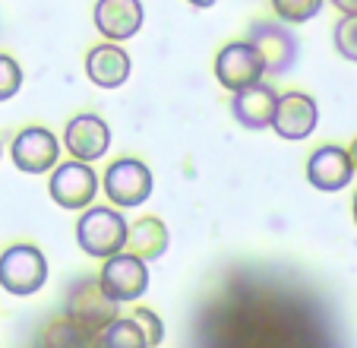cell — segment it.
I'll use <instances>...</instances> for the list:
<instances>
[{
  "label": "cell",
  "instance_id": "6da1fadb",
  "mask_svg": "<svg viewBox=\"0 0 357 348\" xmlns=\"http://www.w3.org/2000/svg\"><path fill=\"white\" fill-rule=\"evenodd\" d=\"M127 219L117 206H89L76 222V244L86 256L108 260L127 247Z\"/></svg>",
  "mask_w": 357,
  "mask_h": 348
},
{
  "label": "cell",
  "instance_id": "7a4b0ae2",
  "mask_svg": "<svg viewBox=\"0 0 357 348\" xmlns=\"http://www.w3.org/2000/svg\"><path fill=\"white\" fill-rule=\"evenodd\" d=\"M63 317L95 335L114 317H121V304L105 295V288L98 285V275H79L76 282H70L67 295H63Z\"/></svg>",
  "mask_w": 357,
  "mask_h": 348
},
{
  "label": "cell",
  "instance_id": "3957f363",
  "mask_svg": "<svg viewBox=\"0 0 357 348\" xmlns=\"http://www.w3.org/2000/svg\"><path fill=\"white\" fill-rule=\"evenodd\" d=\"M47 282V260L35 244H10L0 254V288L16 298L41 291Z\"/></svg>",
  "mask_w": 357,
  "mask_h": 348
},
{
  "label": "cell",
  "instance_id": "277c9868",
  "mask_svg": "<svg viewBox=\"0 0 357 348\" xmlns=\"http://www.w3.org/2000/svg\"><path fill=\"white\" fill-rule=\"evenodd\" d=\"M101 190V177L92 171L89 161L70 159V161H57L51 168V177H47V194L61 209H89L95 203Z\"/></svg>",
  "mask_w": 357,
  "mask_h": 348
},
{
  "label": "cell",
  "instance_id": "5b68a950",
  "mask_svg": "<svg viewBox=\"0 0 357 348\" xmlns=\"http://www.w3.org/2000/svg\"><path fill=\"white\" fill-rule=\"evenodd\" d=\"M101 187H105V196H108L111 206L133 209V206H142L152 196L155 181H152V171H149L146 161L133 159V155H123V159H114L105 168Z\"/></svg>",
  "mask_w": 357,
  "mask_h": 348
},
{
  "label": "cell",
  "instance_id": "8992f818",
  "mask_svg": "<svg viewBox=\"0 0 357 348\" xmlns=\"http://www.w3.org/2000/svg\"><path fill=\"white\" fill-rule=\"evenodd\" d=\"M98 285L105 288V295L117 304L139 301L149 288V263L133 256L130 250H121V254L101 260Z\"/></svg>",
  "mask_w": 357,
  "mask_h": 348
},
{
  "label": "cell",
  "instance_id": "52a82bcc",
  "mask_svg": "<svg viewBox=\"0 0 357 348\" xmlns=\"http://www.w3.org/2000/svg\"><path fill=\"white\" fill-rule=\"evenodd\" d=\"M247 41L257 48V54L263 57L266 76H282L294 67L297 61V38L291 29H284V22H253L250 26Z\"/></svg>",
  "mask_w": 357,
  "mask_h": 348
},
{
  "label": "cell",
  "instance_id": "ba28073f",
  "mask_svg": "<svg viewBox=\"0 0 357 348\" xmlns=\"http://www.w3.org/2000/svg\"><path fill=\"white\" fill-rule=\"evenodd\" d=\"M10 159L26 174H47L61 161V140L47 127H22L10 143Z\"/></svg>",
  "mask_w": 357,
  "mask_h": 348
},
{
  "label": "cell",
  "instance_id": "9c48e42d",
  "mask_svg": "<svg viewBox=\"0 0 357 348\" xmlns=\"http://www.w3.org/2000/svg\"><path fill=\"white\" fill-rule=\"evenodd\" d=\"M263 76H266L263 57H259L257 48L250 45L247 38L228 41V45L215 54V80H218V86L228 89V92L253 86V82H259Z\"/></svg>",
  "mask_w": 357,
  "mask_h": 348
},
{
  "label": "cell",
  "instance_id": "30bf717a",
  "mask_svg": "<svg viewBox=\"0 0 357 348\" xmlns=\"http://www.w3.org/2000/svg\"><path fill=\"white\" fill-rule=\"evenodd\" d=\"M319 124V105L313 95L307 92H282L275 101V114H272L269 127L275 130L282 140H307Z\"/></svg>",
  "mask_w": 357,
  "mask_h": 348
},
{
  "label": "cell",
  "instance_id": "8fae6325",
  "mask_svg": "<svg viewBox=\"0 0 357 348\" xmlns=\"http://www.w3.org/2000/svg\"><path fill=\"white\" fill-rule=\"evenodd\" d=\"M63 146H67V152L79 161H89V165L98 161L111 146L108 121L98 117V114H89V111L70 117V124L63 127Z\"/></svg>",
  "mask_w": 357,
  "mask_h": 348
},
{
  "label": "cell",
  "instance_id": "7c38bea8",
  "mask_svg": "<svg viewBox=\"0 0 357 348\" xmlns=\"http://www.w3.org/2000/svg\"><path fill=\"white\" fill-rule=\"evenodd\" d=\"M307 181L323 194H338L354 181V168H351V155L344 146H319L307 159Z\"/></svg>",
  "mask_w": 357,
  "mask_h": 348
},
{
  "label": "cell",
  "instance_id": "4fadbf2b",
  "mask_svg": "<svg viewBox=\"0 0 357 348\" xmlns=\"http://www.w3.org/2000/svg\"><path fill=\"white\" fill-rule=\"evenodd\" d=\"M142 3L139 0H98L92 10V22L105 41H130L142 29Z\"/></svg>",
  "mask_w": 357,
  "mask_h": 348
},
{
  "label": "cell",
  "instance_id": "5bb4252c",
  "mask_svg": "<svg viewBox=\"0 0 357 348\" xmlns=\"http://www.w3.org/2000/svg\"><path fill=\"white\" fill-rule=\"evenodd\" d=\"M275 101H278V92L269 82L259 80L253 86H243L237 92H231V114L247 130H269L272 114H275Z\"/></svg>",
  "mask_w": 357,
  "mask_h": 348
},
{
  "label": "cell",
  "instance_id": "9a60e30c",
  "mask_svg": "<svg viewBox=\"0 0 357 348\" xmlns=\"http://www.w3.org/2000/svg\"><path fill=\"white\" fill-rule=\"evenodd\" d=\"M133 61L117 41H101L86 54V76L98 89H121L130 80Z\"/></svg>",
  "mask_w": 357,
  "mask_h": 348
},
{
  "label": "cell",
  "instance_id": "2e32d148",
  "mask_svg": "<svg viewBox=\"0 0 357 348\" xmlns=\"http://www.w3.org/2000/svg\"><path fill=\"white\" fill-rule=\"evenodd\" d=\"M168 228H165L162 219H155V215H142V219H136L133 225L127 228V247L133 256H139V260L146 263H155L165 256V250H168Z\"/></svg>",
  "mask_w": 357,
  "mask_h": 348
},
{
  "label": "cell",
  "instance_id": "e0dca14e",
  "mask_svg": "<svg viewBox=\"0 0 357 348\" xmlns=\"http://www.w3.org/2000/svg\"><path fill=\"white\" fill-rule=\"evenodd\" d=\"M95 348H149L133 317H114L105 329L95 333Z\"/></svg>",
  "mask_w": 357,
  "mask_h": 348
},
{
  "label": "cell",
  "instance_id": "ac0fdd59",
  "mask_svg": "<svg viewBox=\"0 0 357 348\" xmlns=\"http://www.w3.org/2000/svg\"><path fill=\"white\" fill-rule=\"evenodd\" d=\"M41 348H95V335L63 317V320H54L45 326Z\"/></svg>",
  "mask_w": 357,
  "mask_h": 348
},
{
  "label": "cell",
  "instance_id": "d6986e66",
  "mask_svg": "<svg viewBox=\"0 0 357 348\" xmlns=\"http://www.w3.org/2000/svg\"><path fill=\"white\" fill-rule=\"evenodd\" d=\"M326 0H272V10H275L278 22L284 26H301V22L313 20V16L323 10Z\"/></svg>",
  "mask_w": 357,
  "mask_h": 348
},
{
  "label": "cell",
  "instance_id": "ffe728a7",
  "mask_svg": "<svg viewBox=\"0 0 357 348\" xmlns=\"http://www.w3.org/2000/svg\"><path fill=\"white\" fill-rule=\"evenodd\" d=\"M332 41H335V51L342 54L344 61L357 64V13L354 16H342L332 29Z\"/></svg>",
  "mask_w": 357,
  "mask_h": 348
},
{
  "label": "cell",
  "instance_id": "44dd1931",
  "mask_svg": "<svg viewBox=\"0 0 357 348\" xmlns=\"http://www.w3.org/2000/svg\"><path fill=\"white\" fill-rule=\"evenodd\" d=\"M133 323L139 326V333H142V339H146L149 348H158L165 342V323H162V317H158L155 310L136 307L133 310Z\"/></svg>",
  "mask_w": 357,
  "mask_h": 348
},
{
  "label": "cell",
  "instance_id": "7402d4cb",
  "mask_svg": "<svg viewBox=\"0 0 357 348\" xmlns=\"http://www.w3.org/2000/svg\"><path fill=\"white\" fill-rule=\"evenodd\" d=\"M20 89H22V67L10 54H0V101H10L13 95H20Z\"/></svg>",
  "mask_w": 357,
  "mask_h": 348
},
{
  "label": "cell",
  "instance_id": "603a6c76",
  "mask_svg": "<svg viewBox=\"0 0 357 348\" xmlns=\"http://www.w3.org/2000/svg\"><path fill=\"white\" fill-rule=\"evenodd\" d=\"M332 7L342 16H354L357 13V0H332Z\"/></svg>",
  "mask_w": 357,
  "mask_h": 348
},
{
  "label": "cell",
  "instance_id": "cb8c5ba5",
  "mask_svg": "<svg viewBox=\"0 0 357 348\" xmlns=\"http://www.w3.org/2000/svg\"><path fill=\"white\" fill-rule=\"evenodd\" d=\"M190 7H196V10H209V7H215V0H187Z\"/></svg>",
  "mask_w": 357,
  "mask_h": 348
},
{
  "label": "cell",
  "instance_id": "d4e9b609",
  "mask_svg": "<svg viewBox=\"0 0 357 348\" xmlns=\"http://www.w3.org/2000/svg\"><path fill=\"white\" fill-rule=\"evenodd\" d=\"M348 155H351V168H354V174H357V136H354V143L348 146Z\"/></svg>",
  "mask_w": 357,
  "mask_h": 348
},
{
  "label": "cell",
  "instance_id": "484cf974",
  "mask_svg": "<svg viewBox=\"0 0 357 348\" xmlns=\"http://www.w3.org/2000/svg\"><path fill=\"white\" fill-rule=\"evenodd\" d=\"M351 215H354V225H357V194H354V200H351Z\"/></svg>",
  "mask_w": 357,
  "mask_h": 348
},
{
  "label": "cell",
  "instance_id": "4316f807",
  "mask_svg": "<svg viewBox=\"0 0 357 348\" xmlns=\"http://www.w3.org/2000/svg\"><path fill=\"white\" fill-rule=\"evenodd\" d=\"M0 155H3V146H0Z\"/></svg>",
  "mask_w": 357,
  "mask_h": 348
}]
</instances>
